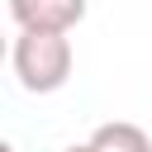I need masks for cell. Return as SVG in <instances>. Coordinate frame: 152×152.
<instances>
[{
    "mask_svg": "<svg viewBox=\"0 0 152 152\" xmlns=\"http://www.w3.org/2000/svg\"><path fill=\"white\" fill-rule=\"evenodd\" d=\"M90 152H152V138L128 124V119H114V124H100L90 133Z\"/></svg>",
    "mask_w": 152,
    "mask_h": 152,
    "instance_id": "cell-3",
    "label": "cell"
},
{
    "mask_svg": "<svg viewBox=\"0 0 152 152\" xmlns=\"http://www.w3.org/2000/svg\"><path fill=\"white\" fill-rule=\"evenodd\" d=\"M0 152H14V142H0Z\"/></svg>",
    "mask_w": 152,
    "mask_h": 152,
    "instance_id": "cell-5",
    "label": "cell"
},
{
    "mask_svg": "<svg viewBox=\"0 0 152 152\" xmlns=\"http://www.w3.org/2000/svg\"><path fill=\"white\" fill-rule=\"evenodd\" d=\"M10 14L19 28H43V33H71L86 19V0H10Z\"/></svg>",
    "mask_w": 152,
    "mask_h": 152,
    "instance_id": "cell-2",
    "label": "cell"
},
{
    "mask_svg": "<svg viewBox=\"0 0 152 152\" xmlns=\"http://www.w3.org/2000/svg\"><path fill=\"white\" fill-rule=\"evenodd\" d=\"M14 76L33 95H52L71 76V38L66 33H43V28H19L14 38Z\"/></svg>",
    "mask_w": 152,
    "mask_h": 152,
    "instance_id": "cell-1",
    "label": "cell"
},
{
    "mask_svg": "<svg viewBox=\"0 0 152 152\" xmlns=\"http://www.w3.org/2000/svg\"><path fill=\"white\" fill-rule=\"evenodd\" d=\"M62 152H90V142H71V147H62Z\"/></svg>",
    "mask_w": 152,
    "mask_h": 152,
    "instance_id": "cell-4",
    "label": "cell"
}]
</instances>
